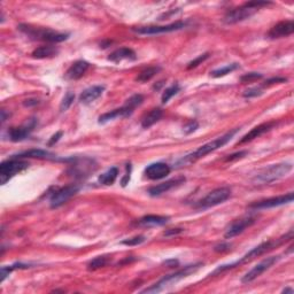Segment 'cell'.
Instances as JSON below:
<instances>
[{
	"mask_svg": "<svg viewBox=\"0 0 294 294\" xmlns=\"http://www.w3.org/2000/svg\"><path fill=\"white\" fill-rule=\"evenodd\" d=\"M186 26V22L177 21L167 25H146V26H133L132 31L138 35H160V33H168L182 30Z\"/></svg>",
	"mask_w": 294,
	"mask_h": 294,
	"instance_id": "cell-9",
	"label": "cell"
},
{
	"mask_svg": "<svg viewBox=\"0 0 294 294\" xmlns=\"http://www.w3.org/2000/svg\"><path fill=\"white\" fill-rule=\"evenodd\" d=\"M168 216H160V215H147L142 217L138 220V224L145 228H151V226H161L168 223Z\"/></svg>",
	"mask_w": 294,
	"mask_h": 294,
	"instance_id": "cell-23",
	"label": "cell"
},
{
	"mask_svg": "<svg viewBox=\"0 0 294 294\" xmlns=\"http://www.w3.org/2000/svg\"><path fill=\"white\" fill-rule=\"evenodd\" d=\"M283 293H290V294H293V289H285L283 291Z\"/></svg>",
	"mask_w": 294,
	"mask_h": 294,
	"instance_id": "cell-45",
	"label": "cell"
},
{
	"mask_svg": "<svg viewBox=\"0 0 294 294\" xmlns=\"http://www.w3.org/2000/svg\"><path fill=\"white\" fill-rule=\"evenodd\" d=\"M263 77L262 74L259 73H248L245 74V75L242 76V78H240V81L243 83H250L254 81H257V79H261Z\"/></svg>",
	"mask_w": 294,
	"mask_h": 294,
	"instance_id": "cell-37",
	"label": "cell"
},
{
	"mask_svg": "<svg viewBox=\"0 0 294 294\" xmlns=\"http://www.w3.org/2000/svg\"><path fill=\"white\" fill-rule=\"evenodd\" d=\"M231 196V190L229 188H219L209 192L201 201L196 206V209H207L226 201Z\"/></svg>",
	"mask_w": 294,
	"mask_h": 294,
	"instance_id": "cell-8",
	"label": "cell"
},
{
	"mask_svg": "<svg viewBox=\"0 0 294 294\" xmlns=\"http://www.w3.org/2000/svg\"><path fill=\"white\" fill-rule=\"evenodd\" d=\"M73 173L74 175H79L81 177L83 176H89L86 173L95 172L96 166L91 159H84L79 160L78 162H75L73 165Z\"/></svg>",
	"mask_w": 294,
	"mask_h": 294,
	"instance_id": "cell-22",
	"label": "cell"
},
{
	"mask_svg": "<svg viewBox=\"0 0 294 294\" xmlns=\"http://www.w3.org/2000/svg\"><path fill=\"white\" fill-rule=\"evenodd\" d=\"M170 172H172V169H170V167L167 165V163L155 162V163H152V165L147 166L144 172H145L147 178L152 180H158L168 176Z\"/></svg>",
	"mask_w": 294,
	"mask_h": 294,
	"instance_id": "cell-14",
	"label": "cell"
},
{
	"mask_svg": "<svg viewBox=\"0 0 294 294\" xmlns=\"http://www.w3.org/2000/svg\"><path fill=\"white\" fill-rule=\"evenodd\" d=\"M62 137V132L61 131H59V132H56L55 135H53L52 137H51V139L49 140V143H48V145L49 146H52V145H54L55 143H58L59 142V139L61 138Z\"/></svg>",
	"mask_w": 294,
	"mask_h": 294,
	"instance_id": "cell-42",
	"label": "cell"
},
{
	"mask_svg": "<svg viewBox=\"0 0 294 294\" xmlns=\"http://www.w3.org/2000/svg\"><path fill=\"white\" fill-rule=\"evenodd\" d=\"M160 70H161L160 67H148V68L144 69L139 73V75L137 76L136 81H138L140 83H146V82L151 81V79L154 77V76L160 72Z\"/></svg>",
	"mask_w": 294,
	"mask_h": 294,
	"instance_id": "cell-29",
	"label": "cell"
},
{
	"mask_svg": "<svg viewBox=\"0 0 294 294\" xmlns=\"http://www.w3.org/2000/svg\"><path fill=\"white\" fill-rule=\"evenodd\" d=\"M279 259H280V256L267 257V259L263 260V261L257 263V265L254 267L253 269H250L249 271L243 277L242 282L244 284H248L250 282H253V280H255L257 277H260L263 272H266L267 270L271 268V267L275 265L277 261H279Z\"/></svg>",
	"mask_w": 294,
	"mask_h": 294,
	"instance_id": "cell-10",
	"label": "cell"
},
{
	"mask_svg": "<svg viewBox=\"0 0 294 294\" xmlns=\"http://www.w3.org/2000/svg\"><path fill=\"white\" fill-rule=\"evenodd\" d=\"M239 131V129H235L231 130V131L226 132L225 135L219 137V138L214 139L213 142H209L205 144V145L200 146L198 149H196L195 152L190 153V154L185 155L184 158H182L179 160L178 162H177V167H185L189 165H192V163H195L198 161V160L205 158L206 155H208L209 153H212L214 151H216V149L220 148V147H223L224 145H226L230 140H231L233 137L236 136V133Z\"/></svg>",
	"mask_w": 294,
	"mask_h": 294,
	"instance_id": "cell-1",
	"label": "cell"
},
{
	"mask_svg": "<svg viewBox=\"0 0 294 294\" xmlns=\"http://www.w3.org/2000/svg\"><path fill=\"white\" fill-rule=\"evenodd\" d=\"M271 5V2L269 1H249L244 4L243 6H239L232 11H229L226 13L223 21L226 24H235V23L245 21V20L249 19L250 16H253L255 13L261 9L265 6Z\"/></svg>",
	"mask_w": 294,
	"mask_h": 294,
	"instance_id": "cell-4",
	"label": "cell"
},
{
	"mask_svg": "<svg viewBox=\"0 0 294 294\" xmlns=\"http://www.w3.org/2000/svg\"><path fill=\"white\" fill-rule=\"evenodd\" d=\"M246 154H247V152H246V151L237 152V153H235V154L229 155L228 158L225 159V162H232V161H236V160H239V159L244 158V156H245Z\"/></svg>",
	"mask_w": 294,
	"mask_h": 294,
	"instance_id": "cell-40",
	"label": "cell"
},
{
	"mask_svg": "<svg viewBox=\"0 0 294 294\" xmlns=\"http://www.w3.org/2000/svg\"><path fill=\"white\" fill-rule=\"evenodd\" d=\"M103 91H105V86H101V85L90 86V88L85 89L84 91L82 92V95L79 96V101L88 105V103H91L95 101V100L98 99L99 97H101Z\"/></svg>",
	"mask_w": 294,
	"mask_h": 294,
	"instance_id": "cell-21",
	"label": "cell"
},
{
	"mask_svg": "<svg viewBox=\"0 0 294 294\" xmlns=\"http://www.w3.org/2000/svg\"><path fill=\"white\" fill-rule=\"evenodd\" d=\"M78 186L76 185H67L63 188L56 190L52 193L51 198H49V205L52 208H58V207L62 206L63 203H66L68 200L76 195L78 192Z\"/></svg>",
	"mask_w": 294,
	"mask_h": 294,
	"instance_id": "cell-11",
	"label": "cell"
},
{
	"mask_svg": "<svg viewBox=\"0 0 294 294\" xmlns=\"http://www.w3.org/2000/svg\"><path fill=\"white\" fill-rule=\"evenodd\" d=\"M145 240H146V238L144 236H136V237H132V238H128V239L123 240L122 245L138 246V245H140V244H143L144 242H145Z\"/></svg>",
	"mask_w": 294,
	"mask_h": 294,
	"instance_id": "cell-35",
	"label": "cell"
},
{
	"mask_svg": "<svg viewBox=\"0 0 294 294\" xmlns=\"http://www.w3.org/2000/svg\"><path fill=\"white\" fill-rule=\"evenodd\" d=\"M292 201H293V193L291 192L289 195L273 196V198H268V199L261 200V201L253 202L252 205H249V208L255 210L275 208V207L286 205V203H291Z\"/></svg>",
	"mask_w": 294,
	"mask_h": 294,
	"instance_id": "cell-12",
	"label": "cell"
},
{
	"mask_svg": "<svg viewBox=\"0 0 294 294\" xmlns=\"http://www.w3.org/2000/svg\"><path fill=\"white\" fill-rule=\"evenodd\" d=\"M119 175V169L116 168V167H113V168H110L107 170L106 172H103L102 175L99 176V183L103 184V185H112V184H114V182L118 178Z\"/></svg>",
	"mask_w": 294,
	"mask_h": 294,
	"instance_id": "cell-28",
	"label": "cell"
},
{
	"mask_svg": "<svg viewBox=\"0 0 294 294\" xmlns=\"http://www.w3.org/2000/svg\"><path fill=\"white\" fill-rule=\"evenodd\" d=\"M209 58V53H205V54H201L199 55L198 58L193 60V61H191L189 63L188 66V69H192V68H196V67H198L199 65H201V63L205 61V60H207Z\"/></svg>",
	"mask_w": 294,
	"mask_h": 294,
	"instance_id": "cell-39",
	"label": "cell"
},
{
	"mask_svg": "<svg viewBox=\"0 0 294 294\" xmlns=\"http://www.w3.org/2000/svg\"><path fill=\"white\" fill-rule=\"evenodd\" d=\"M293 166L291 163L283 162L277 163V165H271L269 167L263 168L257 175L254 177V183L256 184H270L276 182L283 177H285L291 170Z\"/></svg>",
	"mask_w": 294,
	"mask_h": 294,
	"instance_id": "cell-5",
	"label": "cell"
},
{
	"mask_svg": "<svg viewBox=\"0 0 294 294\" xmlns=\"http://www.w3.org/2000/svg\"><path fill=\"white\" fill-rule=\"evenodd\" d=\"M22 268H29V265H23V263H15L13 266L2 267L1 268V282H4L6 277L9 276V273L14 271L15 269H22Z\"/></svg>",
	"mask_w": 294,
	"mask_h": 294,
	"instance_id": "cell-33",
	"label": "cell"
},
{
	"mask_svg": "<svg viewBox=\"0 0 294 294\" xmlns=\"http://www.w3.org/2000/svg\"><path fill=\"white\" fill-rule=\"evenodd\" d=\"M238 68H239L238 63H231V65H226L224 67H222V68L213 70V72L210 73V75H212L213 77H215V78L223 77V76H226L228 74L235 72V70H237Z\"/></svg>",
	"mask_w": 294,
	"mask_h": 294,
	"instance_id": "cell-30",
	"label": "cell"
},
{
	"mask_svg": "<svg viewBox=\"0 0 294 294\" xmlns=\"http://www.w3.org/2000/svg\"><path fill=\"white\" fill-rule=\"evenodd\" d=\"M135 108L131 105H129L128 102L125 103L124 106L121 107V108L110 110L108 113H105L99 118V123L100 124H105V123L113 121L115 119H122V118H128L133 113Z\"/></svg>",
	"mask_w": 294,
	"mask_h": 294,
	"instance_id": "cell-16",
	"label": "cell"
},
{
	"mask_svg": "<svg viewBox=\"0 0 294 294\" xmlns=\"http://www.w3.org/2000/svg\"><path fill=\"white\" fill-rule=\"evenodd\" d=\"M179 90H180V86L178 84H177V83H175V84L172 85V86H169L168 89H166L165 92L162 93V98H161L162 102L163 103L168 102L169 100L172 99L173 96H176L177 93L179 92Z\"/></svg>",
	"mask_w": 294,
	"mask_h": 294,
	"instance_id": "cell-32",
	"label": "cell"
},
{
	"mask_svg": "<svg viewBox=\"0 0 294 294\" xmlns=\"http://www.w3.org/2000/svg\"><path fill=\"white\" fill-rule=\"evenodd\" d=\"M231 245L230 244H220V245L215 247L216 252H225V250H229Z\"/></svg>",
	"mask_w": 294,
	"mask_h": 294,
	"instance_id": "cell-44",
	"label": "cell"
},
{
	"mask_svg": "<svg viewBox=\"0 0 294 294\" xmlns=\"http://www.w3.org/2000/svg\"><path fill=\"white\" fill-rule=\"evenodd\" d=\"M109 262V259L107 256H98L96 259H93L92 261H90L88 265L89 270H97L107 266V263Z\"/></svg>",
	"mask_w": 294,
	"mask_h": 294,
	"instance_id": "cell-31",
	"label": "cell"
},
{
	"mask_svg": "<svg viewBox=\"0 0 294 294\" xmlns=\"http://www.w3.org/2000/svg\"><path fill=\"white\" fill-rule=\"evenodd\" d=\"M254 223H255V219H254V217H245V219L237 220L229 226L228 229H226L224 237L226 239L233 238V237L243 233L247 228L252 226Z\"/></svg>",
	"mask_w": 294,
	"mask_h": 294,
	"instance_id": "cell-15",
	"label": "cell"
},
{
	"mask_svg": "<svg viewBox=\"0 0 294 294\" xmlns=\"http://www.w3.org/2000/svg\"><path fill=\"white\" fill-rule=\"evenodd\" d=\"M294 31V22L292 20H287V21H282L277 23L276 25H273L268 33L270 38H283V37H287L292 35Z\"/></svg>",
	"mask_w": 294,
	"mask_h": 294,
	"instance_id": "cell-18",
	"label": "cell"
},
{
	"mask_svg": "<svg viewBox=\"0 0 294 294\" xmlns=\"http://www.w3.org/2000/svg\"><path fill=\"white\" fill-rule=\"evenodd\" d=\"M275 125H276L275 122H268V123H263V124H260V125L255 126V128H253L248 133H246V135L239 140L238 145H242V144L252 142L253 139L259 138V137L265 135L266 132L270 131V130H271Z\"/></svg>",
	"mask_w": 294,
	"mask_h": 294,
	"instance_id": "cell-19",
	"label": "cell"
},
{
	"mask_svg": "<svg viewBox=\"0 0 294 294\" xmlns=\"http://www.w3.org/2000/svg\"><path fill=\"white\" fill-rule=\"evenodd\" d=\"M202 266V263H196V265H191V266H188L185 267V268L179 270V271H176L172 273V275H168V276H165L163 277L162 279H160L158 283H155L154 285L148 287V289L144 290L143 293H156V292H160V291H162L165 287H167L168 285H170V284H173V283H177L178 280L185 278V277H188L191 275V273H195L196 270H198L200 267Z\"/></svg>",
	"mask_w": 294,
	"mask_h": 294,
	"instance_id": "cell-6",
	"label": "cell"
},
{
	"mask_svg": "<svg viewBox=\"0 0 294 294\" xmlns=\"http://www.w3.org/2000/svg\"><path fill=\"white\" fill-rule=\"evenodd\" d=\"M185 177H177V178H172L167 180V182H163L161 184H158V185L153 186L148 190L149 196H161L163 193L169 192L170 190H172L173 188H177V186H179L180 184L185 183Z\"/></svg>",
	"mask_w": 294,
	"mask_h": 294,
	"instance_id": "cell-17",
	"label": "cell"
},
{
	"mask_svg": "<svg viewBox=\"0 0 294 294\" xmlns=\"http://www.w3.org/2000/svg\"><path fill=\"white\" fill-rule=\"evenodd\" d=\"M136 53L135 51H132L131 49H126V48H121L119 49H116L113 53H110V55L108 56V60L113 62H121L123 60H136Z\"/></svg>",
	"mask_w": 294,
	"mask_h": 294,
	"instance_id": "cell-24",
	"label": "cell"
},
{
	"mask_svg": "<svg viewBox=\"0 0 294 294\" xmlns=\"http://www.w3.org/2000/svg\"><path fill=\"white\" fill-rule=\"evenodd\" d=\"M287 79L286 78H283V77H273V78H270L267 81L265 84H263V86H269V85H272V84H278V83H284L286 82Z\"/></svg>",
	"mask_w": 294,
	"mask_h": 294,
	"instance_id": "cell-41",
	"label": "cell"
},
{
	"mask_svg": "<svg viewBox=\"0 0 294 294\" xmlns=\"http://www.w3.org/2000/svg\"><path fill=\"white\" fill-rule=\"evenodd\" d=\"M287 237H292V231L290 232V235L283 237V238H280V239L268 240V242H265V243L260 244V245L256 246L255 248H253L252 250H249L248 253L245 254V255H244L240 260H238V261H236V262H233V263H230V265L220 266L219 268H217L215 270V271L213 272V275H215V273H219V272H222V271H225V270L232 269V268H235V267H237V266L244 265V263L248 262V261H250V260L255 259V257H259V256L263 255V254H265V253L269 252V250L273 249V248H275V247L279 246L280 244H283L287 239Z\"/></svg>",
	"mask_w": 294,
	"mask_h": 294,
	"instance_id": "cell-2",
	"label": "cell"
},
{
	"mask_svg": "<svg viewBox=\"0 0 294 294\" xmlns=\"http://www.w3.org/2000/svg\"><path fill=\"white\" fill-rule=\"evenodd\" d=\"M74 100H75V95L70 91L67 92L66 96L63 97L61 103H60V112H66V110L73 105Z\"/></svg>",
	"mask_w": 294,
	"mask_h": 294,
	"instance_id": "cell-34",
	"label": "cell"
},
{
	"mask_svg": "<svg viewBox=\"0 0 294 294\" xmlns=\"http://www.w3.org/2000/svg\"><path fill=\"white\" fill-rule=\"evenodd\" d=\"M59 53V49L53 45H44L37 48L35 51L32 52V58L35 59H46V58H53Z\"/></svg>",
	"mask_w": 294,
	"mask_h": 294,
	"instance_id": "cell-25",
	"label": "cell"
},
{
	"mask_svg": "<svg viewBox=\"0 0 294 294\" xmlns=\"http://www.w3.org/2000/svg\"><path fill=\"white\" fill-rule=\"evenodd\" d=\"M54 154L49 153L44 149H30V151L20 153L18 155H14L13 158L15 159H25V158H36V159H51L54 158Z\"/></svg>",
	"mask_w": 294,
	"mask_h": 294,
	"instance_id": "cell-27",
	"label": "cell"
},
{
	"mask_svg": "<svg viewBox=\"0 0 294 294\" xmlns=\"http://www.w3.org/2000/svg\"><path fill=\"white\" fill-rule=\"evenodd\" d=\"M263 93V90L261 86H255V88H249L244 92V97L245 98H255V97L261 96Z\"/></svg>",
	"mask_w": 294,
	"mask_h": 294,
	"instance_id": "cell-36",
	"label": "cell"
},
{
	"mask_svg": "<svg viewBox=\"0 0 294 294\" xmlns=\"http://www.w3.org/2000/svg\"><path fill=\"white\" fill-rule=\"evenodd\" d=\"M89 62L84 61V60H78V61L74 62L72 66L69 67V69L66 73V78L70 79V81H76L83 77V75L88 72L89 69Z\"/></svg>",
	"mask_w": 294,
	"mask_h": 294,
	"instance_id": "cell-20",
	"label": "cell"
},
{
	"mask_svg": "<svg viewBox=\"0 0 294 294\" xmlns=\"http://www.w3.org/2000/svg\"><path fill=\"white\" fill-rule=\"evenodd\" d=\"M37 125L36 119H29L24 124L16 126V128H11L8 130V137L12 142H22L25 138H28L30 133L33 131V129Z\"/></svg>",
	"mask_w": 294,
	"mask_h": 294,
	"instance_id": "cell-13",
	"label": "cell"
},
{
	"mask_svg": "<svg viewBox=\"0 0 294 294\" xmlns=\"http://www.w3.org/2000/svg\"><path fill=\"white\" fill-rule=\"evenodd\" d=\"M198 128H199V123L196 122V120H191V121H189L185 125L183 126V130L186 135H190V133L195 132Z\"/></svg>",
	"mask_w": 294,
	"mask_h": 294,
	"instance_id": "cell-38",
	"label": "cell"
},
{
	"mask_svg": "<svg viewBox=\"0 0 294 294\" xmlns=\"http://www.w3.org/2000/svg\"><path fill=\"white\" fill-rule=\"evenodd\" d=\"M28 167L29 163L21 159L12 158L7 160V161L2 162L1 166H0V178H1L2 185L7 183L12 177L25 170Z\"/></svg>",
	"mask_w": 294,
	"mask_h": 294,
	"instance_id": "cell-7",
	"label": "cell"
},
{
	"mask_svg": "<svg viewBox=\"0 0 294 294\" xmlns=\"http://www.w3.org/2000/svg\"><path fill=\"white\" fill-rule=\"evenodd\" d=\"M182 232H183V229H170V230H168V231H166L165 233H163V236L172 237V236L179 235V233H182Z\"/></svg>",
	"mask_w": 294,
	"mask_h": 294,
	"instance_id": "cell-43",
	"label": "cell"
},
{
	"mask_svg": "<svg viewBox=\"0 0 294 294\" xmlns=\"http://www.w3.org/2000/svg\"><path fill=\"white\" fill-rule=\"evenodd\" d=\"M18 28L20 31L25 33L30 38L36 39V41L52 43V44L65 42L69 37L68 33L58 32L48 28H38V26H32L30 24H20Z\"/></svg>",
	"mask_w": 294,
	"mask_h": 294,
	"instance_id": "cell-3",
	"label": "cell"
},
{
	"mask_svg": "<svg viewBox=\"0 0 294 294\" xmlns=\"http://www.w3.org/2000/svg\"><path fill=\"white\" fill-rule=\"evenodd\" d=\"M163 115V110L161 108H154L147 114L145 118L142 120V126L144 129L151 128L152 125H154L156 122H159L161 120Z\"/></svg>",
	"mask_w": 294,
	"mask_h": 294,
	"instance_id": "cell-26",
	"label": "cell"
}]
</instances>
